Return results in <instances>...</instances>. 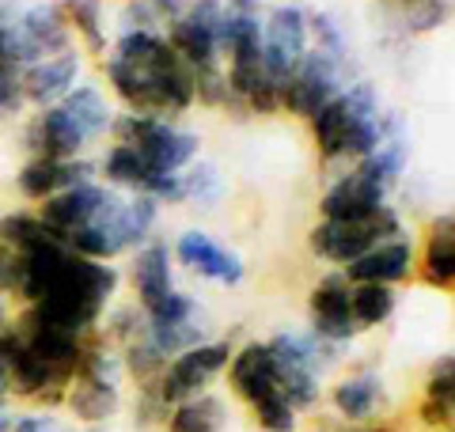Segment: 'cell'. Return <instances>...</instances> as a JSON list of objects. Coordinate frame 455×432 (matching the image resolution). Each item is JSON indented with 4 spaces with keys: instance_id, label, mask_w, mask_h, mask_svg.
I'll return each mask as SVG.
<instances>
[{
    "instance_id": "1",
    "label": "cell",
    "mask_w": 455,
    "mask_h": 432,
    "mask_svg": "<svg viewBox=\"0 0 455 432\" xmlns=\"http://www.w3.org/2000/svg\"><path fill=\"white\" fill-rule=\"evenodd\" d=\"M403 236V216H398L391 205L376 209L368 220L357 224H341V220H319L307 236V247L315 251V258L334 266H349L357 262L364 251H372L376 243H387Z\"/></svg>"
},
{
    "instance_id": "2",
    "label": "cell",
    "mask_w": 455,
    "mask_h": 432,
    "mask_svg": "<svg viewBox=\"0 0 455 432\" xmlns=\"http://www.w3.org/2000/svg\"><path fill=\"white\" fill-rule=\"evenodd\" d=\"M232 353H235L232 338H220V341H202V345H194V349H187V353L171 356L164 376L156 380V395H160V402L167 410L179 406V402H187V398H194V395H202L205 387L212 383V376H220V372L228 368Z\"/></svg>"
},
{
    "instance_id": "3",
    "label": "cell",
    "mask_w": 455,
    "mask_h": 432,
    "mask_svg": "<svg viewBox=\"0 0 455 432\" xmlns=\"http://www.w3.org/2000/svg\"><path fill=\"white\" fill-rule=\"evenodd\" d=\"M307 53V12L300 4H281L262 20V61L274 88H284Z\"/></svg>"
},
{
    "instance_id": "4",
    "label": "cell",
    "mask_w": 455,
    "mask_h": 432,
    "mask_svg": "<svg viewBox=\"0 0 455 432\" xmlns=\"http://www.w3.org/2000/svg\"><path fill=\"white\" fill-rule=\"evenodd\" d=\"M341 80H346V68L334 57L307 50L300 57V65H296V72L289 76V84L281 88V110L296 114V118H311L319 107H326L334 95H341Z\"/></svg>"
},
{
    "instance_id": "5",
    "label": "cell",
    "mask_w": 455,
    "mask_h": 432,
    "mask_svg": "<svg viewBox=\"0 0 455 432\" xmlns=\"http://www.w3.org/2000/svg\"><path fill=\"white\" fill-rule=\"evenodd\" d=\"M133 148L140 152V160H145L148 171H156V175H179L182 167L197 160L202 137H197L194 129H182L167 118H152Z\"/></svg>"
},
{
    "instance_id": "6",
    "label": "cell",
    "mask_w": 455,
    "mask_h": 432,
    "mask_svg": "<svg viewBox=\"0 0 455 432\" xmlns=\"http://www.w3.org/2000/svg\"><path fill=\"white\" fill-rule=\"evenodd\" d=\"M307 311H311V330L326 345H341L361 334L357 323H353V308H349V281L341 273L319 277V284L311 288Z\"/></svg>"
},
{
    "instance_id": "7",
    "label": "cell",
    "mask_w": 455,
    "mask_h": 432,
    "mask_svg": "<svg viewBox=\"0 0 455 432\" xmlns=\"http://www.w3.org/2000/svg\"><path fill=\"white\" fill-rule=\"evenodd\" d=\"M107 194L110 190L99 186V182H80V186H65V190L46 197L42 209H38V220H42V228H46V236L65 243L76 228H84L99 209H103Z\"/></svg>"
},
{
    "instance_id": "8",
    "label": "cell",
    "mask_w": 455,
    "mask_h": 432,
    "mask_svg": "<svg viewBox=\"0 0 455 432\" xmlns=\"http://www.w3.org/2000/svg\"><path fill=\"white\" fill-rule=\"evenodd\" d=\"M387 205V190L368 175H361L357 167L346 171L341 179L326 186V194L319 197V216L323 220H341V224H357L368 220L376 209Z\"/></svg>"
},
{
    "instance_id": "9",
    "label": "cell",
    "mask_w": 455,
    "mask_h": 432,
    "mask_svg": "<svg viewBox=\"0 0 455 432\" xmlns=\"http://www.w3.org/2000/svg\"><path fill=\"white\" fill-rule=\"evenodd\" d=\"M171 254H175L187 269H194L197 277L220 281V284H228V288L243 284V277H247L243 258H239L235 251L220 247V243L212 239L209 232H202V228H190V232H182Z\"/></svg>"
},
{
    "instance_id": "10",
    "label": "cell",
    "mask_w": 455,
    "mask_h": 432,
    "mask_svg": "<svg viewBox=\"0 0 455 432\" xmlns=\"http://www.w3.org/2000/svg\"><path fill=\"white\" fill-rule=\"evenodd\" d=\"M103 308L99 300H88L80 292H50L42 296L38 304L23 308L20 319L23 323H35V326H50V330H65V334H76V338H88L92 330L103 319Z\"/></svg>"
},
{
    "instance_id": "11",
    "label": "cell",
    "mask_w": 455,
    "mask_h": 432,
    "mask_svg": "<svg viewBox=\"0 0 455 432\" xmlns=\"http://www.w3.org/2000/svg\"><path fill=\"white\" fill-rule=\"evenodd\" d=\"M414 266H418V251L410 239H387V243H376L372 251H364L357 262L346 266V277L349 284H403L406 277H414Z\"/></svg>"
},
{
    "instance_id": "12",
    "label": "cell",
    "mask_w": 455,
    "mask_h": 432,
    "mask_svg": "<svg viewBox=\"0 0 455 432\" xmlns=\"http://www.w3.org/2000/svg\"><path fill=\"white\" fill-rule=\"evenodd\" d=\"M80 68H84V57H80L76 46L57 53V57H42L38 65L23 68V99L27 103H35V107H42V110L57 107L68 92L76 88Z\"/></svg>"
},
{
    "instance_id": "13",
    "label": "cell",
    "mask_w": 455,
    "mask_h": 432,
    "mask_svg": "<svg viewBox=\"0 0 455 432\" xmlns=\"http://www.w3.org/2000/svg\"><path fill=\"white\" fill-rule=\"evenodd\" d=\"M95 164H88V160H46V156H31L23 167H20V179H16V186H20V194L27 197V201H46V197H53L57 190H65V186H80V182H95Z\"/></svg>"
},
{
    "instance_id": "14",
    "label": "cell",
    "mask_w": 455,
    "mask_h": 432,
    "mask_svg": "<svg viewBox=\"0 0 455 432\" xmlns=\"http://www.w3.org/2000/svg\"><path fill=\"white\" fill-rule=\"evenodd\" d=\"M88 144V133L68 118V110L57 103L38 110V118L27 125V148L31 156H46V160H76Z\"/></svg>"
},
{
    "instance_id": "15",
    "label": "cell",
    "mask_w": 455,
    "mask_h": 432,
    "mask_svg": "<svg viewBox=\"0 0 455 432\" xmlns=\"http://www.w3.org/2000/svg\"><path fill=\"white\" fill-rule=\"evenodd\" d=\"M228 383H232V391L254 406L259 398L274 395L277 391V364H274V353H269L266 341H247L239 345L228 360Z\"/></svg>"
},
{
    "instance_id": "16",
    "label": "cell",
    "mask_w": 455,
    "mask_h": 432,
    "mask_svg": "<svg viewBox=\"0 0 455 432\" xmlns=\"http://www.w3.org/2000/svg\"><path fill=\"white\" fill-rule=\"evenodd\" d=\"M418 277L440 288V292H451L455 284V216L451 212H440L433 216L429 232H425V247L418 254Z\"/></svg>"
},
{
    "instance_id": "17",
    "label": "cell",
    "mask_w": 455,
    "mask_h": 432,
    "mask_svg": "<svg viewBox=\"0 0 455 432\" xmlns=\"http://www.w3.org/2000/svg\"><path fill=\"white\" fill-rule=\"evenodd\" d=\"M133 284H137V304L145 315L160 304V300H167L171 292H175V277H171V247L164 239H148L145 247H137Z\"/></svg>"
},
{
    "instance_id": "18",
    "label": "cell",
    "mask_w": 455,
    "mask_h": 432,
    "mask_svg": "<svg viewBox=\"0 0 455 432\" xmlns=\"http://www.w3.org/2000/svg\"><path fill=\"white\" fill-rule=\"evenodd\" d=\"M16 330L23 334V345L31 349L38 360H46L53 372L76 380V368H80V356L88 349V341L76 338V334H65V330H50V326H35V323H16Z\"/></svg>"
},
{
    "instance_id": "19",
    "label": "cell",
    "mask_w": 455,
    "mask_h": 432,
    "mask_svg": "<svg viewBox=\"0 0 455 432\" xmlns=\"http://www.w3.org/2000/svg\"><path fill=\"white\" fill-rule=\"evenodd\" d=\"M331 402H334L338 417H346L349 425H364V421H376L383 413L387 391H383V380L376 372H357V376H346L334 387Z\"/></svg>"
},
{
    "instance_id": "20",
    "label": "cell",
    "mask_w": 455,
    "mask_h": 432,
    "mask_svg": "<svg viewBox=\"0 0 455 432\" xmlns=\"http://www.w3.org/2000/svg\"><path fill=\"white\" fill-rule=\"evenodd\" d=\"M65 406L84 425H103L122 410V395H118V387H110V383H92V380L76 376L73 383H68Z\"/></svg>"
},
{
    "instance_id": "21",
    "label": "cell",
    "mask_w": 455,
    "mask_h": 432,
    "mask_svg": "<svg viewBox=\"0 0 455 432\" xmlns=\"http://www.w3.org/2000/svg\"><path fill=\"white\" fill-rule=\"evenodd\" d=\"M16 23L38 42L42 57H57L73 50V31H68V23L61 16V4H31L27 12H20Z\"/></svg>"
},
{
    "instance_id": "22",
    "label": "cell",
    "mask_w": 455,
    "mask_h": 432,
    "mask_svg": "<svg viewBox=\"0 0 455 432\" xmlns=\"http://www.w3.org/2000/svg\"><path fill=\"white\" fill-rule=\"evenodd\" d=\"M167 46L179 53V61H187L190 68H209V65H220V46H217V35L209 27H197L194 20H175L167 27Z\"/></svg>"
},
{
    "instance_id": "23",
    "label": "cell",
    "mask_w": 455,
    "mask_h": 432,
    "mask_svg": "<svg viewBox=\"0 0 455 432\" xmlns=\"http://www.w3.org/2000/svg\"><path fill=\"white\" fill-rule=\"evenodd\" d=\"M311 140H315V148L326 164L334 160H346V133H349V114H346V103H341V95H334L326 107H319L311 114Z\"/></svg>"
},
{
    "instance_id": "24",
    "label": "cell",
    "mask_w": 455,
    "mask_h": 432,
    "mask_svg": "<svg viewBox=\"0 0 455 432\" xmlns=\"http://www.w3.org/2000/svg\"><path fill=\"white\" fill-rule=\"evenodd\" d=\"M61 107L68 110V118L88 133V140L99 137V133H107L110 122H114V110L107 103V95L99 92L95 84H76V88L61 99Z\"/></svg>"
},
{
    "instance_id": "25",
    "label": "cell",
    "mask_w": 455,
    "mask_h": 432,
    "mask_svg": "<svg viewBox=\"0 0 455 432\" xmlns=\"http://www.w3.org/2000/svg\"><path fill=\"white\" fill-rule=\"evenodd\" d=\"M61 16L68 23V31H76V38L88 46L95 57H107V16H103V0H61Z\"/></svg>"
},
{
    "instance_id": "26",
    "label": "cell",
    "mask_w": 455,
    "mask_h": 432,
    "mask_svg": "<svg viewBox=\"0 0 455 432\" xmlns=\"http://www.w3.org/2000/svg\"><path fill=\"white\" fill-rule=\"evenodd\" d=\"M167 432H220L224 428V402L212 395H194L167 413Z\"/></svg>"
},
{
    "instance_id": "27",
    "label": "cell",
    "mask_w": 455,
    "mask_h": 432,
    "mask_svg": "<svg viewBox=\"0 0 455 432\" xmlns=\"http://www.w3.org/2000/svg\"><path fill=\"white\" fill-rule=\"evenodd\" d=\"M395 304H398V296L391 284H349V308H353L357 330L383 326L395 315Z\"/></svg>"
},
{
    "instance_id": "28",
    "label": "cell",
    "mask_w": 455,
    "mask_h": 432,
    "mask_svg": "<svg viewBox=\"0 0 455 432\" xmlns=\"http://www.w3.org/2000/svg\"><path fill=\"white\" fill-rule=\"evenodd\" d=\"M406 167H410V137H391V140H383L372 156H364V160L357 164L361 175H368L372 182H379L383 190H391V186L406 175Z\"/></svg>"
},
{
    "instance_id": "29",
    "label": "cell",
    "mask_w": 455,
    "mask_h": 432,
    "mask_svg": "<svg viewBox=\"0 0 455 432\" xmlns=\"http://www.w3.org/2000/svg\"><path fill=\"white\" fill-rule=\"evenodd\" d=\"M182 201H194L202 212H212L224 201V175L217 164L197 160L187 175H182Z\"/></svg>"
},
{
    "instance_id": "30",
    "label": "cell",
    "mask_w": 455,
    "mask_h": 432,
    "mask_svg": "<svg viewBox=\"0 0 455 432\" xmlns=\"http://www.w3.org/2000/svg\"><path fill=\"white\" fill-rule=\"evenodd\" d=\"M99 171L107 175V182H114V186H130V190H140V186H145V179L152 175L148 164L140 160V152L133 148V144H114V148L103 156Z\"/></svg>"
},
{
    "instance_id": "31",
    "label": "cell",
    "mask_w": 455,
    "mask_h": 432,
    "mask_svg": "<svg viewBox=\"0 0 455 432\" xmlns=\"http://www.w3.org/2000/svg\"><path fill=\"white\" fill-rule=\"evenodd\" d=\"M307 35H315V50L334 57L341 68H349V35L338 23L334 12H307Z\"/></svg>"
},
{
    "instance_id": "32",
    "label": "cell",
    "mask_w": 455,
    "mask_h": 432,
    "mask_svg": "<svg viewBox=\"0 0 455 432\" xmlns=\"http://www.w3.org/2000/svg\"><path fill=\"white\" fill-rule=\"evenodd\" d=\"M122 368H130V372H133V380H137L140 387H152L156 380L164 376L167 356H164V353L148 341V334H140V338H133L130 345H125V353H122Z\"/></svg>"
},
{
    "instance_id": "33",
    "label": "cell",
    "mask_w": 455,
    "mask_h": 432,
    "mask_svg": "<svg viewBox=\"0 0 455 432\" xmlns=\"http://www.w3.org/2000/svg\"><path fill=\"white\" fill-rule=\"evenodd\" d=\"M110 50H114V57H122V61H130V65H152L167 53V38L160 31H122Z\"/></svg>"
},
{
    "instance_id": "34",
    "label": "cell",
    "mask_w": 455,
    "mask_h": 432,
    "mask_svg": "<svg viewBox=\"0 0 455 432\" xmlns=\"http://www.w3.org/2000/svg\"><path fill=\"white\" fill-rule=\"evenodd\" d=\"M38 239H46V228H42L38 212H4L0 216V247H8L12 254H20L27 247H35Z\"/></svg>"
},
{
    "instance_id": "35",
    "label": "cell",
    "mask_w": 455,
    "mask_h": 432,
    "mask_svg": "<svg viewBox=\"0 0 455 432\" xmlns=\"http://www.w3.org/2000/svg\"><path fill=\"white\" fill-rule=\"evenodd\" d=\"M156 216H160V201H152L148 194H137L122 205V224H125V243L130 247H145L152 239Z\"/></svg>"
},
{
    "instance_id": "36",
    "label": "cell",
    "mask_w": 455,
    "mask_h": 432,
    "mask_svg": "<svg viewBox=\"0 0 455 432\" xmlns=\"http://www.w3.org/2000/svg\"><path fill=\"white\" fill-rule=\"evenodd\" d=\"M451 0H403V31L406 35H433L448 23Z\"/></svg>"
},
{
    "instance_id": "37",
    "label": "cell",
    "mask_w": 455,
    "mask_h": 432,
    "mask_svg": "<svg viewBox=\"0 0 455 432\" xmlns=\"http://www.w3.org/2000/svg\"><path fill=\"white\" fill-rule=\"evenodd\" d=\"M122 356L118 353H110L107 345H88L80 356V368H76V376L80 380H92V383H110V387H118V376H122Z\"/></svg>"
},
{
    "instance_id": "38",
    "label": "cell",
    "mask_w": 455,
    "mask_h": 432,
    "mask_svg": "<svg viewBox=\"0 0 455 432\" xmlns=\"http://www.w3.org/2000/svg\"><path fill=\"white\" fill-rule=\"evenodd\" d=\"M251 413H254V421H259L266 432H296V410L281 398V391L259 398L251 406Z\"/></svg>"
},
{
    "instance_id": "39",
    "label": "cell",
    "mask_w": 455,
    "mask_h": 432,
    "mask_svg": "<svg viewBox=\"0 0 455 432\" xmlns=\"http://www.w3.org/2000/svg\"><path fill=\"white\" fill-rule=\"evenodd\" d=\"M194 311H197V304L187 296V292H171L167 300H160L145 319H148V326H182V323H194Z\"/></svg>"
},
{
    "instance_id": "40",
    "label": "cell",
    "mask_w": 455,
    "mask_h": 432,
    "mask_svg": "<svg viewBox=\"0 0 455 432\" xmlns=\"http://www.w3.org/2000/svg\"><path fill=\"white\" fill-rule=\"evenodd\" d=\"M425 398H448L455 402V356L444 353L429 368V383H425Z\"/></svg>"
},
{
    "instance_id": "41",
    "label": "cell",
    "mask_w": 455,
    "mask_h": 432,
    "mask_svg": "<svg viewBox=\"0 0 455 432\" xmlns=\"http://www.w3.org/2000/svg\"><path fill=\"white\" fill-rule=\"evenodd\" d=\"M23 68H8L0 72V118H12V114L23 110Z\"/></svg>"
},
{
    "instance_id": "42",
    "label": "cell",
    "mask_w": 455,
    "mask_h": 432,
    "mask_svg": "<svg viewBox=\"0 0 455 432\" xmlns=\"http://www.w3.org/2000/svg\"><path fill=\"white\" fill-rule=\"evenodd\" d=\"M160 16L148 0H125V12H122V31H160Z\"/></svg>"
},
{
    "instance_id": "43",
    "label": "cell",
    "mask_w": 455,
    "mask_h": 432,
    "mask_svg": "<svg viewBox=\"0 0 455 432\" xmlns=\"http://www.w3.org/2000/svg\"><path fill=\"white\" fill-rule=\"evenodd\" d=\"M451 417H455V402H448V398H421V406H418V421L425 425V428H433V432H440V428H451Z\"/></svg>"
},
{
    "instance_id": "44",
    "label": "cell",
    "mask_w": 455,
    "mask_h": 432,
    "mask_svg": "<svg viewBox=\"0 0 455 432\" xmlns=\"http://www.w3.org/2000/svg\"><path fill=\"white\" fill-rule=\"evenodd\" d=\"M137 194H148L152 201H167V205H179V201H182V175H156V171H152Z\"/></svg>"
},
{
    "instance_id": "45",
    "label": "cell",
    "mask_w": 455,
    "mask_h": 432,
    "mask_svg": "<svg viewBox=\"0 0 455 432\" xmlns=\"http://www.w3.org/2000/svg\"><path fill=\"white\" fill-rule=\"evenodd\" d=\"M12 432H61V425H57L53 417L27 413V417H12Z\"/></svg>"
},
{
    "instance_id": "46",
    "label": "cell",
    "mask_w": 455,
    "mask_h": 432,
    "mask_svg": "<svg viewBox=\"0 0 455 432\" xmlns=\"http://www.w3.org/2000/svg\"><path fill=\"white\" fill-rule=\"evenodd\" d=\"M148 4L156 8V16H160L167 27L175 20H182V12H187V0H148Z\"/></svg>"
},
{
    "instance_id": "47",
    "label": "cell",
    "mask_w": 455,
    "mask_h": 432,
    "mask_svg": "<svg viewBox=\"0 0 455 432\" xmlns=\"http://www.w3.org/2000/svg\"><path fill=\"white\" fill-rule=\"evenodd\" d=\"M12 266H16V254L8 247H0V296L12 292Z\"/></svg>"
},
{
    "instance_id": "48",
    "label": "cell",
    "mask_w": 455,
    "mask_h": 432,
    "mask_svg": "<svg viewBox=\"0 0 455 432\" xmlns=\"http://www.w3.org/2000/svg\"><path fill=\"white\" fill-rule=\"evenodd\" d=\"M8 398H12V383H8V364L0 360V410L8 406Z\"/></svg>"
},
{
    "instance_id": "49",
    "label": "cell",
    "mask_w": 455,
    "mask_h": 432,
    "mask_svg": "<svg viewBox=\"0 0 455 432\" xmlns=\"http://www.w3.org/2000/svg\"><path fill=\"white\" fill-rule=\"evenodd\" d=\"M353 432H398V428L387 425V421H364V425H357Z\"/></svg>"
},
{
    "instance_id": "50",
    "label": "cell",
    "mask_w": 455,
    "mask_h": 432,
    "mask_svg": "<svg viewBox=\"0 0 455 432\" xmlns=\"http://www.w3.org/2000/svg\"><path fill=\"white\" fill-rule=\"evenodd\" d=\"M12 326V315H8V304H4V296H0V334Z\"/></svg>"
},
{
    "instance_id": "51",
    "label": "cell",
    "mask_w": 455,
    "mask_h": 432,
    "mask_svg": "<svg viewBox=\"0 0 455 432\" xmlns=\"http://www.w3.org/2000/svg\"><path fill=\"white\" fill-rule=\"evenodd\" d=\"M12 23V8H8V0H0V31Z\"/></svg>"
},
{
    "instance_id": "52",
    "label": "cell",
    "mask_w": 455,
    "mask_h": 432,
    "mask_svg": "<svg viewBox=\"0 0 455 432\" xmlns=\"http://www.w3.org/2000/svg\"><path fill=\"white\" fill-rule=\"evenodd\" d=\"M0 432H12V413L0 410Z\"/></svg>"
}]
</instances>
